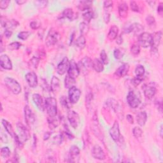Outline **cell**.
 Returning <instances> with one entry per match:
<instances>
[{"label": "cell", "mask_w": 163, "mask_h": 163, "mask_svg": "<svg viewBox=\"0 0 163 163\" xmlns=\"http://www.w3.org/2000/svg\"><path fill=\"white\" fill-rule=\"evenodd\" d=\"M162 11H163V7H162V3H161L158 7H157V13L160 15V16H162Z\"/></svg>", "instance_id": "56"}, {"label": "cell", "mask_w": 163, "mask_h": 163, "mask_svg": "<svg viewBox=\"0 0 163 163\" xmlns=\"http://www.w3.org/2000/svg\"><path fill=\"white\" fill-rule=\"evenodd\" d=\"M5 84L7 88L13 94L17 95L21 92V86L20 84L15 79L7 77L5 79Z\"/></svg>", "instance_id": "3"}, {"label": "cell", "mask_w": 163, "mask_h": 163, "mask_svg": "<svg viewBox=\"0 0 163 163\" xmlns=\"http://www.w3.org/2000/svg\"><path fill=\"white\" fill-rule=\"evenodd\" d=\"M24 117L25 121L29 126L32 125L35 122V116L32 110L28 105H26L24 107Z\"/></svg>", "instance_id": "13"}, {"label": "cell", "mask_w": 163, "mask_h": 163, "mask_svg": "<svg viewBox=\"0 0 163 163\" xmlns=\"http://www.w3.org/2000/svg\"><path fill=\"white\" fill-rule=\"evenodd\" d=\"M93 61L89 57H84L81 61H80L78 65L80 71H82L84 74H87L91 68H92Z\"/></svg>", "instance_id": "10"}, {"label": "cell", "mask_w": 163, "mask_h": 163, "mask_svg": "<svg viewBox=\"0 0 163 163\" xmlns=\"http://www.w3.org/2000/svg\"><path fill=\"white\" fill-rule=\"evenodd\" d=\"M19 5H22L24 3H26V1H25V0H17V1L16 2Z\"/></svg>", "instance_id": "59"}, {"label": "cell", "mask_w": 163, "mask_h": 163, "mask_svg": "<svg viewBox=\"0 0 163 163\" xmlns=\"http://www.w3.org/2000/svg\"><path fill=\"white\" fill-rule=\"evenodd\" d=\"M30 27L33 29H38L41 26V22L38 20H33L30 22Z\"/></svg>", "instance_id": "47"}, {"label": "cell", "mask_w": 163, "mask_h": 163, "mask_svg": "<svg viewBox=\"0 0 163 163\" xmlns=\"http://www.w3.org/2000/svg\"><path fill=\"white\" fill-rule=\"evenodd\" d=\"M133 134L134 135V136L136 138H139L142 137V134H143V131L140 128L138 127H135L134 128L133 130Z\"/></svg>", "instance_id": "43"}, {"label": "cell", "mask_w": 163, "mask_h": 163, "mask_svg": "<svg viewBox=\"0 0 163 163\" xmlns=\"http://www.w3.org/2000/svg\"><path fill=\"white\" fill-rule=\"evenodd\" d=\"M45 107L48 117H54L57 115V101L54 97H47L45 100Z\"/></svg>", "instance_id": "1"}, {"label": "cell", "mask_w": 163, "mask_h": 163, "mask_svg": "<svg viewBox=\"0 0 163 163\" xmlns=\"http://www.w3.org/2000/svg\"><path fill=\"white\" fill-rule=\"evenodd\" d=\"M146 22L150 27H153L156 26V19L154 17L151 15H148L146 17Z\"/></svg>", "instance_id": "39"}, {"label": "cell", "mask_w": 163, "mask_h": 163, "mask_svg": "<svg viewBox=\"0 0 163 163\" xmlns=\"http://www.w3.org/2000/svg\"><path fill=\"white\" fill-rule=\"evenodd\" d=\"M80 31L82 35L86 34L89 31V23H87L85 22H83L80 24Z\"/></svg>", "instance_id": "35"}, {"label": "cell", "mask_w": 163, "mask_h": 163, "mask_svg": "<svg viewBox=\"0 0 163 163\" xmlns=\"http://www.w3.org/2000/svg\"><path fill=\"white\" fill-rule=\"evenodd\" d=\"M40 62V59L38 58L37 57H33L31 60L29 61V66L31 68H33L34 69L38 68V66L39 65Z\"/></svg>", "instance_id": "38"}, {"label": "cell", "mask_w": 163, "mask_h": 163, "mask_svg": "<svg viewBox=\"0 0 163 163\" xmlns=\"http://www.w3.org/2000/svg\"><path fill=\"white\" fill-rule=\"evenodd\" d=\"M60 89V80L59 79L54 76L52 78L51 82V90L54 93H57Z\"/></svg>", "instance_id": "29"}, {"label": "cell", "mask_w": 163, "mask_h": 163, "mask_svg": "<svg viewBox=\"0 0 163 163\" xmlns=\"http://www.w3.org/2000/svg\"><path fill=\"white\" fill-rule=\"evenodd\" d=\"M94 11L91 9H89L85 11V12L82 15V17L84 20V22L89 23L91 20V19L94 18Z\"/></svg>", "instance_id": "31"}, {"label": "cell", "mask_w": 163, "mask_h": 163, "mask_svg": "<svg viewBox=\"0 0 163 163\" xmlns=\"http://www.w3.org/2000/svg\"><path fill=\"white\" fill-rule=\"evenodd\" d=\"M144 29V27L142 26V24L139 23H134L130 26H129L128 28L124 29L125 33H133L134 34H140L143 33V31Z\"/></svg>", "instance_id": "12"}, {"label": "cell", "mask_w": 163, "mask_h": 163, "mask_svg": "<svg viewBox=\"0 0 163 163\" xmlns=\"http://www.w3.org/2000/svg\"><path fill=\"white\" fill-rule=\"evenodd\" d=\"M92 5L93 2L91 1H82L80 2L78 7L81 11H86L91 9Z\"/></svg>", "instance_id": "32"}, {"label": "cell", "mask_w": 163, "mask_h": 163, "mask_svg": "<svg viewBox=\"0 0 163 163\" xmlns=\"http://www.w3.org/2000/svg\"><path fill=\"white\" fill-rule=\"evenodd\" d=\"M50 136H51V133H50L49 132H47V133H45V134H44V140H47L48 138H50Z\"/></svg>", "instance_id": "58"}, {"label": "cell", "mask_w": 163, "mask_h": 163, "mask_svg": "<svg viewBox=\"0 0 163 163\" xmlns=\"http://www.w3.org/2000/svg\"><path fill=\"white\" fill-rule=\"evenodd\" d=\"M119 14L120 17L126 18L128 14V6L126 3L122 2L119 5Z\"/></svg>", "instance_id": "24"}, {"label": "cell", "mask_w": 163, "mask_h": 163, "mask_svg": "<svg viewBox=\"0 0 163 163\" xmlns=\"http://www.w3.org/2000/svg\"><path fill=\"white\" fill-rule=\"evenodd\" d=\"M17 131L19 132V137L24 143L26 142L30 138V133L28 129L21 122H18L17 124Z\"/></svg>", "instance_id": "4"}, {"label": "cell", "mask_w": 163, "mask_h": 163, "mask_svg": "<svg viewBox=\"0 0 163 163\" xmlns=\"http://www.w3.org/2000/svg\"><path fill=\"white\" fill-rule=\"evenodd\" d=\"M127 102L133 108H136L141 103V95L138 91H129L127 96Z\"/></svg>", "instance_id": "2"}, {"label": "cell", "mask_w": 163, "mask_h": 163, "mask_svg": "<svg viewBox=\"0 0 163 163\" xmlns=\"http://www.w3.org/2000/svg\"><path fill=\"white\" fill-rule=\"evenodd\" d=\"M86 44V40L84 35L80 36L75 41V45L80 49H83L85 48Z\"/></svg>", "instance_id": "33"}, {"label": "cell", "mask_w": 163, "mask_h": 163, "mask_svg": "<svg viewBox=\"0 0 163 163\" xmlns=\"http://www.w3.org/2000/svg\"><path fill=\"white\" fill-rule=\"evenodd\" d=\"M22 44L18 42H13L8 45V48L10 51H17V50H19L21 47Z\"/></svg>", "instance_id": "40"}, {"label": "cell", "mask_w": 163, "mask_h": 163, "mask_svg": "<svg viewBox=\"0 0 163 163\" xmlns=\"http://www.w3.org/2000/svg\"><path fill=\"white\" fill-rule=\"evenodd\" d=\"M81 96L80 90L77 88V87L73 86L69 89L68 91V97L69 101L72 104L77 103L80 99Z\"/></svg>", "instance_id": "7"}, {"label": "cell", "mask_w": 163, "mask_h": 163, "mask_svg": "<svg viewBox=\"0 0 163 163\" xmlns=\"http://www.w3.org/2000/svg\"><path fill=\"white\" fill-rule=\"evenodd\" d=\"M80 70L78 65L73 60L70 61V67L68 71V75L73 79H76L80 75Z\"/></svg>", "instance_id": "16"}, {"label": "cell", "mask_w": 163, "mask_h": 163, "mask_svg": "<svg viewBox=\"0 0 163 163\" xmlns=\"http://www.w3.org/2000/svg\"><path fill=\"white\" fill-rule=\"evenodd\" d=\"M152 41L151 45V51L154 53L157 52L158 47L161 43V38H162V32L158 31L155 33L154 34H152Z\"/></svg>", "instance_id": "14"}, {"label": "cell", "mask_w": 163, "mask_h": 163, "mask_svg": "<svg viewBox=\"0 0 163 163\" xmlns=\"http://www.w3.org/2000/svg\"><path fill=\"white\" fill-rule=\"evenodd\" d=\"M156 105L158 109V110L162 113V101L161 99V100H157V101L156 102Z\"/></svg>", "instance_id": "53"}, {"label": "cell", "mask_w": 163, "mask_h": 163, "mask_svg": "<svg viewBox=\"0 0 163 163\" xmlns=\"http://www.w3.org/2000/svg\"><path fill=\"white\" fill-rule=\"evenodd\" d=\"M112 8H113V2L111 1H105L104 2V11L111 13Z\"/></svg>", "instance_id": "41"}, {"label": "cell", "mask_w": 163, "mask_h": 163, "mask_svg": "<svg viewBox=\"0 0 163 163\" xmlns=\"http://www.w3.org/2000/svg\"><path fill=\"white\" fill-rule=\"evenodd\" d=\"M47 120L50 129H54L60 125L61 122V118L60 116L57 115L54 117H48Z\"/></svg>", "instance_id": "22"}, {"label": "cell", "mask_w": 163, "mask_h": 163, "mask_svg": "<svg viewBox=\"0 0 163 163\" xmlns=\"http://www.w3.org/2000/svg\"><path fill=\"white\" fill-rule=\"evenodd\" d=\"M10 3V2L9 0H3V1H1L0 2V8L2 10L6 9L8 7Z\"/></svg>", "instance_id": "49"}, {"label": "cell", "mask_w": 163, "mask_h": 163, "mask_svg": "<svg viewBox=\"0 0 163 163\" xmlns=\"http://www.w3.org/2000/svg\"><path fill=\"white\" fill-rule=\"evenodd\" d=\"M143 80V78H140V77H136L135 78H134L131 82H132V84L133 85H134L135 87L139 85L140 84V83L142 82Z\"/></svg>", "instance_id": "50"}, {"label": "cell", "mask_w": 163, "mask_h": 163, "mask_svg": "<svg viewBox=\"0 0 163 163\" xmlns=\"http://www.w3.org/2000/svg\"><path fill=\"white\" fill-rule=\"evenodd\" d=\"M61 17L64 19H68L70 20H73L76 18L74 11L71 8H66L64 10L61 14Z\"/></svg>", "instance_id": "27"}, {"label": "cell", "mask_w": 163, "mask_h": 163, "mask_svg": "<svg viewBox=\"0 0 163 163\" xmlns=\"http://www.w3.org/2000/svg\"><path fill=\"white\" fill-rule=\"evenodd\" d=\"M131 53L134 55V56H138L140 53V51H141V48H140V46L139 44H137V43H134L132 45V46L131 47Z\"/></svg>", "instance_id": "37"}, {"label": "cell", "mask_w": 163, "mask_h": 163, "mask_svg": "<svg viewBox=\"0 0 163 163\" xmlns=\"http://www.w3.org/2000/svg\"><path fill=\"white\" fill-rule=\"evenodd\" d=\"M93 68L97 73H101L104 70V64L99 59H94L93 61Z\"/></svg>", "instance_id": "25"}, {"label": "cell", "mask_w": 163, "mask_h": 163, "mask_svg": "<svg viewBox=\"0 0 163 163\" xmlns=\"http://www.w3.org/2000/svg\"><path fill=\"white\" fill-rule=\"evenodd\" d=\"M159 131H160V136H161V137L162 138V132H163V131H162V125H161V127H160V130H159Z\"/></svg>", "instance_id": "60"}, {"label": "cell", "mask_w": 163, "mask_h": 163, "mask_svg": "<svg viewBox=\"0 0 163 163\" xmlns=\"http://www.w3.org/2000/svg\"><path fill=\"white\" fill-rule=\"evenodd\" d=\"M80 156V149L76 145H73L70 147L69 152V162H79Z\"/></svg>", "instance_id": "18"}, {"label": "cell", "mask_w": 163, "mask_h": 163, "mask_svg": "<svg viewBox=\"0 0 163 163\" xmlns=\"http://www.w3.org/2000/svg\"><path fill=\"white\" fill-rule=\"evenodd\" d=\"M152 41V36L147 32L142 33L138 36V42L140 46L143 48H148L151 46Z\"/></svg>", "instance_id": "6"}, {"label": "cell", "mask_w": 163, "mask_h": 163, "mask_svg": "<svg viewBox=\"0 0 163 163\" xmlns=\"http://www.w3.org/2000/svg\"><path fill=\"white\" fill-rule=\"evenodd\" d=\"M147 120V113L144 111L140 112L136 116V121L140 126H143Z\"/></svg>", "instance_id": "28"}, {"label": "cell", "mask_w": 163, "mask_h": 163, "mask_svg": "<svg viewBox=\"0 0 163 163\" xmlns=\"http://www.w3.org/2000/svg\"><path fill=\"white\" fill-rule=\"evenodd\" d=\"M2 124H3V126H4L5 130L7 131V132L12 138H14V136H15L16 133H14V131L13 128H12L11 124L8 121H7V120H5V119H2Z\"/></svg>", "instance_id": "30"}, {"label": "cell", "mask_w": 163, "mask_h": 163, "mask_svg": "<svg viewBox=\"0 0 163 163\" xmlns=\"http://www.w3.org/2000/svg\"><path fill=\"white\" fill-rule=\"evenodd\" d=\"M4 34H5V36L6 38H10L12 35V31L8 29H6Z\"/></svg>", "instance_id": "54"}, {"label": "cell", "mask_w": 163, "mask_h": 163, "mask_svg": "<svg viewBox=\"0 0 163 163\" xmlns=\"http://www.w3.org/2000/svg\"><path fill=\"white\" fill-rule=\"evenodd\" d=\"M47 1H36L35 2V5L39 8H44L47 5Z\"/></svg>", "instance_id": "52"}, {"label": "cell", "mask_w": 163, "mask_h": 163, "mask_svg": "<svg viewBox=\"0 0 163 163\" xmlns=\"http://www.w3.org/2000/svg\"><path fill=\"white\" fill-rule=\"evenodd\" d=\"M100 58H101V61L104 65H108V55L106 53L105 50L101 52L100 54Z\"/></svg>", "instance_id": "45"}, {"label": "cell", "mask_w": 163, "mask_h": 163, "mask_svg": "<svg viewBox=\"0 0 163 163\" xmlns=\"http://www.w3.org/2000/svg\"><path fill=\"white\" fill-rule=\"evenodd\" d=\"M129 70V65L127 63H124L121 65L115 71V75L119 78H122L126 76Z\"/></svg>", "instance_id": "23"}, {"label": "cell", "mask_w": 163, "mask_h": 163, "mask_svg": "<svg viewBox=\"0 0 163 163\" xmlns=\"http://www.w3.org/2000/svg\"><path fill=\"white\" fill-rule=\"evenodd\" d=\"M68 119L72 128H73L74 129L78 128L80 122V119L79 115L76 111L73 110H70L68 112Z\"/></svg>", "instance_id": "9"}, {"label": "cell", "mask_w": 163, "mask_h": 163, "mask_svg": "<svg viewBox=\"0 0 163 163\" xmlns=\"http://www.w3.org/2000/svg\"><path fill=\"white\" fill-rule=\"evenodd\" d=\"M60 39V34L54 29H51L46 38L45 43L47 46L51 47L56 45Z\"/></svg>", "instance_id": "5"}, {"label": "cell", "mask_w": 163, "mask_h": 163, "mask_svg": "<svg viewBox=\"0 0 163 163\" xmlns=\"http://www.w3.org/2000/svg\"><path fill=\"white\" fill-rule=\"evenodd\" d=\"M0 65H1V66L3 69L7 70H11L12 67H13L11 59L6 54L1 56V57H0Z\"/></svg>", "instance_id": "21"}, {"label": "cell", "mask_w": 163, "mask_h": 163, "mask_svg": "<svg viewBox=\"0 0 163 163\" xmlns=\"http://www.w3.org/2000/svg\"><path fill=\"white\" fill-rule=\"evenodd\" d=\"M31 33L29 31H22L18 34V38L22 40H27L30 36Z\"/></svg>", "instance_id": "46"}, {"label": "cell", "mask_w": 163, "mask_h": 163, "mask_svg": "<svg viewBox=\"0 0 163 163\" xmlns=\"http://www.w3.org/2000/svg\"><path fill=\"white\" fill-rule=\"evenodd\" d=\"M126 119H127V120H128L130 124H133V123H134L133 117L131 115L128 114V115L126 116Z\"/></svg>", "instance_id": "57"}, {"label": "cell", "mask_w": 163, "mask_h": 163, "mask_svg": "<svg viewBox=\"0 0 163 163\" xmlns=\"http://www.w3.org/2000/svg\"><path fill=\"white\" fill-rule=\"evenodd\" d=\"M25 78H26L29 86L31 87V88H35V87H37L38 81L37 75L35 73L31 71L28 73L26 75V76H25Z\"/></svg>", "instance_id": "19"}, {"label": "cell", "mask_w": 163, "mask_h": 163, "mask_svg": "<svg viewBox=\"0 0 163 163\" xmlns=\"http://www.w3.org/2000/svg\"><path fill=\"white\" fill-rule=\"evenodd\" d=\"M70 65V61H69L68 58L65 57L62 61L59 62V64L57 65V72L59 75H62L68 72L69 67Z\"/></svg>", "instance_id": "11"}, {"label": "cell", "mask_w": 163, "mask_h": 163, "mask_svg": "<svg viewBox=\"0 0 163 163\" xmlns=\"http://www.w3.org/2000/svg\"><path fill=\"white\" fill-rule=\"evenodd\" d=\"M119 34V28L116 26H113L110 28L108 34V38L110 40H114L117 38Z\"/></svg>", "instance_id": "26"}, {"label": "cell", "mask_w": 163, "mask_h": 163, "mask_svg": "<svg viewBox=\"0 0 163 163\" xmlns=\"http://www.w3.org/2000/svg\"><path fill=\"white\" fill-rule=\"evenodd\" d=\"M60 103L62 105V106H63L64 108H69V103L68 102V99L65 96H62L60 98Z\"/></svg>", "instance_id": "48"}, {"label": "cell", "mask_w": 163, "mask_h": 163, "mask_svg": "<svg viewBox=\"0 0 163 163\" xmlns=\"http://www.w3.org/2000/svg\"><path fill=\"white\" fill-rule=\"evenodd\" d=\"M124 52L121 48H115L114 52V56L116 59H120L124 56Z\"/></svg>", "instance_id": "42"}, {"label": "cell", "mask_w": 163, "mask_h": 163, "mask_svg": "<svg viewBox=\"0 0 163 163\" xmlns=\"http://www.w3.org/2000/svg\"><path fill=\"white\" fill-rule=\"evenodd\" d=\"M10 150L8 147H3L1 149V155L3 158H8L10 156Z\"/></svg>", "instance_id": "44"}, {"label": "cell", "mask_w": 163, "mask_h": 163, "mask_svg": "<svg viewBox=\"0 0 163 163\" xmlns=\"http://www.w3.org/2000/svg\"><path fill=\"white\" fill-rule=\"evenodd\" d=\"M145 70L143 66L142 65H138L136 66L135 68V74L136 77H140V78H143V75L145 74Z\"/></svg>", "instance_id": "34"}, {"label": "cell", "mask_w": 163, "mask_h": 163, "mask_svg": "<svg viewBox=\"0 0 163 163\" xmlns=\"http://www.w3.org/2000/svg\"><path fill=\"white\" fill-rule=\"evenodd\" d=\"M33 100L36 107L40 111H43L45 110V102L43 101V99L40 94H34L33 95Z\"/></svg>", "instance_id": "20"}, {"label": "cell", "mask_w": 163, "mask_h": 163, "mask_svg": "<svg viewBox=\"0 0 163 163\" xmlns=\"http://www.w3.org/2000/svg\"><path fill=\"white\" fill-rule=\"evenodd\" d=\"M130 7H131L132 11H135V12H138L139 11V7L135 2H130Z\"/></svg>", "instance_id": "51"}, {"label": "cell", "mask_w": 163, "mask_h": 163, "mask_svg": "<svg viewBox=\"0 0 163 163\" xmlns=\"http://www.w3.org/2000/svg\"><path fill=\"white\" fill-rule=\"evenodd\" d=\"M115 40H116V43L118 45H121L123 43V38L122 36V34L118 36Z\"/></svg>", "instance_id": "55"}, {"label": "cell", "mask_w": 163, "mask_h": 163, "mask_svg": "<svg viewBox=\"0 0 163 163\" xmlns=\"http://www.w3.org/2000/svg\"><path fill=\"white\" fill-rule=\"evenodd\" d=\"M92 156L93 157L97 160H105L106 158V155L102 148L98 145H96L93 147L92 149Z\"/></svg>", "instance_id": "15"}, {"label": "cell", "mask_w": 163, "mask_h": 163, "mask_svg": "<svg viewBox=\"0 0 163 163\" xmlns=\"http://www.w3.org/2000/svg\"><path fill=\"white\" fill-rule=\"evenodd\" d=\"M110 135L115 142H118L120 139V133L119 125L117 121H115L114 125L110 129Z\"/></svg>", "instance_id": "17"}, {"label": "cell", "mask_w": 163, "mask_h": 163, "mask_svg": "<svg viewBox=\"0 0 163 163\" xmlns=\"http://www.w3.org/2000/svg\"><path fill=\"white\" fill-rule=\"evenodd\" d=\"M143 89L144 91L145 96L147 98L150 99L154 97L156 94V84L154 82H150L143 86Z\"/></svg>", "instance_id": "8"}, {"label": "cell", "mask_w": 163, "mask_h": 163, "mask_svg": "<svg viewBox=\"0 0 163 163\" xmlns=\"http://www.w3.org/2000/svg\"><path fill=\"white\" fill-rule=\"evenodd\" d=\"M75 84V79L70 77L68 75H67L66 77L65 78V85L66 88H71V87L74 86V84Z\"/></svg>", "instance_id": "36"}]
</instances>
